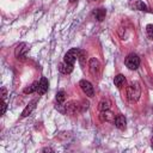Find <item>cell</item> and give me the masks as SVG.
<instances>
[{
    "label": "cell",
    "instance_id": "cell-21",
    "mask_svg": "<svg viewBox=\"0 0 153 153\" xmlns=\"http://www.w3.org/2000/svg\"><path fill=\"white\" fill-rule=\"evenodd\" d=\"M47 151H49V152H51L53 149H51V148H44V149H43V152H47Z\"/></svg>",
    "mask_w": 153,
    "mask_h": 153
},
{
    "label": "cell",
    "instance_id": "cell-4",
    "mask_svg": "<svg viewBox=\"0 0 153 153\" xmlns=\"http://www.w3.org/2000/svg\"><path fill=\"white\" fill-rule=\"evenodd\" d=\"M79 86H80V88L82 90V92H84L86 96H88V97H93V96H94L93 86H92V84H91L88 80H85V79L80 80Z\"/></svg>",
    "mask_w": 153,
    "mask_h": 153
},
{
    "label": "cell",
    "instance_id": "cell-17",
    "mask_svg": "<svg viewBox=\"0 0 153 153\" xmlns=\"http://www.w3.org/2000/svg\"><path fill=\"white\" fill-rule=\"evenodd\" d=\"M65 99H66V93H65V91H59V92L56 93V102H57V104L63 103Z\"/></svg>",
    "mask_w": 153,
    "mask_h": 153
},
{
    "label": "cell",
    "instance_id": "cell-9",
    "mask_svg": "<svg viewBox=\"0 0 153 153\" xmlns=\"http://www.w3.org/2000/svg\"><path fill=\"white\" fill-rule=\"evenodd\" d=\"M129 7L133 8V10H137V11H148L147 6L141 0H130L129 1Z\"/></svg>",
    "mask_w": 153,
    "mask_h": 153
},
{
    "label": "cell",
    "instance_id": "cell-12",
    "mask_svg": "<svg viewBox=\"0 0 153 153\" xmlns=\"http://www.w3.org/2000/svg\"><path fill=\"white\" fill-rule=\"evenodd\" d=\"M59 71H60L61 73H63V74H69V73H72V71H73V65H71V63L63 61L62 63H60Z\"/></svg>",
    "mask_w": 153,
    "mask_h": 153
},
{
    "label": "cell",
    "instance_id": "cell-24",
    "mask_svg": "<svg viewBox=\"0 0 153 153\" xmlns=\"http://www.w3.org/2000/svg\"><path fill=\"white\" fill-rule=\"evenodd\" d=\"M152 130H153V129H152Z\"/></svg>",
    "mask_w": 153,
    "mask_h": 153
},
{
    "label": "cell",
    "instance_id": "cell-16",
    "mask_svg": "<svg viewBox=\"0 0 153 153\" xmlns=\"http://www.w3.org/2000/svg\"><path fill=\"white\" fill-rule=\"evenodd\" d=\"M110 105H111L110 100H108V99H103V100L99 103L98 108H99L100 111H103V110H108V109H110Z\"/></svg>",
    "mask_w": 153,
    "mask_h": 153
},
{
    "label": "cell",
    "instance_id": "cell-14",
    "mask_svg": "<svg viewBox=\"0 0 153 153\" xmlns=\"http://www.w3.org/2000/svg\"><path fill=\"white\" fill-rule=\"evenodd\" d=\"M114 82H115V85H116L118 88L123 87V85H124V82H126V78H124V75H122V74H117V75L114 78Z\"/></svg>",
    "mask_w": 153,
    "mask_h": 153
},
{
    "label": "cell",
    "instance_id": "cell-10",
    "mask_svg": "<svg viewBox=\"0 0 153 153\" xmlns=\"http://www.w3.org/2000/svg\"><path fill=\"white\" fill-rule=\"evenodd\" d=\"M114 124L118 128V129H121V130H123L124 128H126V124H127V121H126V117L123 116V115H116V117H115V121H114Z\"/></svg>",
    "mask_w": 153,
    "mask_h": 153
},
{
    "label": "cell",
    "instance_id": "cell-13",
    "mask_svg": "<svg viewBox=\"0 0 153 153\" xmlns=\"http://www.w3.org/2000/svg\"><path fill=\"white\" fill-rule=\"evenodd\" d=\"M93 17H94V19H97L98 22H102L104 18H105V14H106V11L104 10V8H97V10H94L93 11Z\"/></svg>",
    "mask_w": 153,
    "mask_h": 153
},
{
    "label": "cell",
    "instance_id": "cell-20",
    "mask_svg": "<svg viewBox=\"0 0 153 153\" xmlns=\"http://www.w3.org/2000/svg\"><path fill=\"white\" fill-rule=\"evenodd\" d=\"M1 92H2V96H1V98L5 100V98H6V88H5V87H2V88H1Z\"/></svg>",
    "mask_w": 153,
    "mask_h": 153
},
{
    "label": "cell",
    "instance_id": "cell-23",
    "mask_svg": "<svg viewBox=\"0 0 153 153\" xmlns=\"http://www.w3.org/2000/svg\"><path fill=\"white\" fill-rule=\"evenodd\" d=\"M76 0H69V2H75Z\"/></svg>",
    "mask_w": 153,
    "mask_h": 153
},
{
    "label": "cell",
    "instance_id": "cell-18",
    "mask_svg": "<svg viewBox=\"0 0 153 153\" xmlns=\"http://www.w3.org/2000/svg\"><path fill=\"white\" fill-rule=\"evenodd\" d=\"M146 31H147V33H148L149 37H153V25L152 24H148L146 26Z\"/></svg>",
    "mask_w": 153,
    "mask_h": 153
},
{
    "label": "cell",
    "instance_id": "cell-11",
    "mask_svg": "<svg viewBox=\"0 0 153 153\" xmlns=\"http://www.w3.org/2000/svg\"><path fill=\"white\" fill-rule=\"evenodd\" d=\"M37 102H38V99H33V100H31L26 106H25V109L23 110V112H22V116L23 117H26V116H29L31 112H32V110L36 108V104H37Z\"/></svg>",
    "mask_w": 153,
    "mask_h": 153
},
{
    "label": "cell",
    "instance_id": "cell-5",
    "mask_svg": "<svg viewBox=\"0 0 153 153\" xmlns=\"http://www.w3.org/2000/svg\"><path fill=\"white\" fill-rule=\"evenodd\" d=\"M27 51H29L27 44H26V43H20V44L17 45V48H16V50H14V55H16L17 59H24V57L26 56Z\"/></svg>",
    "mask_w": 153,
    "mask_h": 153
},
{
    "label": "cell",
    "instance_id": "cell-6",
    "mask_svg": "<svg viewBox=\"0 0 153 153\" xmlns=\"http://www.w3.org/2000/svg\"><path fill=\"white\" fill-rule=\"evenodd\" d=\"M100 62L96 59V57H92L91 60H90V62H88V69H90V73L92 74V75H97L99 72H100Z\"/></svg>",
    "mask_w": 153,
    "mask_h": 153
},
{
    "label": "cell",
    "instance_id": "cell-1",
    "mask_svg": "<svg viewBox=\"0 0 153 153\" xmlns=\"http://www.w3.org/2000/svg\"><path fill=\"white\" fill-rule=\"evenodd\" d=\"M141 96V86L139 81H131L127 87V98L129 102H137Z\"/></svg>",
    "mask_w": 153,
    "mask_h": 153
},
{
    "label": "cell",
    "instance_id": "cell-22",
    "mask_svg": "<svg viewBox=\"0 0 153 153\" xmlns=\"http://www.w3.org/2000/svg\"><path fill=\"white\" fill-rule=\"evenodd\" d=\"M151 146H152V148H153V137L151 139Z\"/></svg>",
    "mask_w": 153,
    "mask_h": 153
},
{
    "label": "cell",
    "instance_id": "cell-19",
    "mask_svg": "<svg viewBox=\"0 0 153 153\" xmlns=\"http://www.w3.org/2000/svg\"><path fill=\"white\" fill-rule=\"evenodd\" d=\"M6 108H7V104L5 103V100L2 99V103H1V115H4L6 112Z\"/></svg>",
    "mask_w": 153,
    "mask_h": 153
},
{
    "label": "cell",
    "instance_id": "cell-2",
    "mask_svg": "<svg viewBox=\"0 0 153 153\" xmlns=\"http://www.w3.org/2000/svg\"><path fill=\"white\" fill-rule=\"evenodd\" d=\"M80 53H81V50L79 48H72V49H69L65 54V61L68 62V63H71V65H74V62L79 59Z\"/></svg>",
    "mask_w": 153,
    "mask_h": 153
},
{
    "label": "cell",
    "instance_id": "cell-7",
    "mask_svg": "<svg viewBox=\"0 0 153 153\" xmlns=\"http://www.w3.org/2000/svg\"><path fill=\"white\" fill-rule=\"evenodd\" d=\"M115 117H116V116L114 115V112H111L109 109H108V110H103V111H100V114H99V118H100L102 122H110V123H114Z\"/></svg>",
    "mask_w": 153,
    "mask_h": 153
},
{
    "label": "cell",
    "instance_id": "cell-3",
    "mask_svg": "<svg viewBox=\"0 0 153 153\" xmlns=\"http://www.w3.org/2000/svg\"><path fill=\"white\" fill-rule=\"evenodd\" d=\"M126 66L131 71L136 69L140 66V57L136 54H129L126 57Z\"/></svg>",
    "mask_w": 153,
    "mask_h": 153
},
{
    "label": "cell",
    "instance_id": "cell-8",
    "mask_svg": "<svg viewBox=\"0 0 153 153\" xmlns=\"http://www.w3.org/2000/svg\"><path fill=\"white\" fill-rule=\"evenodd\" d=\"M48 87H49V81H48V79L47 78H41V80H39V82H38V87H37V93L39 94V96H42V94H44L47 91H48Z\"/></svg>",
    "mask_w": 153,
    "mask_h": 153
},
{
    "label": "cell",
    "instance_id": "cell-15",
    "mask_svg": "<svg viewBox=\"0 0 153 153\" xmlns=\"http://www.w3.org/2000/svg\"><path fill=\"white\" fill-rule=\"evenodd\" d=\"M37 87H38V82L37 81H35V82H32L29 87H25L24 88V93H32V92H35V91H37Z\"/></svg>",
    "mask_w": 153,
    "mask_h": 153
}]
</instances>
